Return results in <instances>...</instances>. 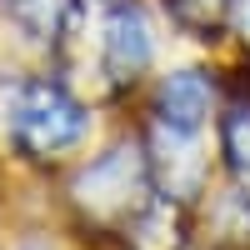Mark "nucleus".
Masks as SVG:
<instances>
[{"label": "nucleus", "instance_id": "nucleus-5", "mask_svg": "<svg viewBox=\"0 0 250 250\" xmlns=\"http://www.w3.org/2000/svg\"><path fill=\"white\" fill-rule=\"evenodd\" d=\"M230 5H235V0H165V10L175 15V25L190 30L195 40L220 35V25L230 20Z\"/></svg>", "mask_w": 250, "mask_h": 250}, {"label": "nucleus", "instance_id": "nucleus-2", "mask_svg": "<svg viewBox=\"0 0 250 250\" xmlns=\"http://www.w3.org/2000/svg\"><path fill=\"white\" fill-rule=\"evenodd\" d=\"M145 190H150V175H145L140 150H110L105 160H95L90 170L75 180L80 205H85L90 215H100V220L130 215L135 205L145 200Z\"/></svg>", "mask_w": 250, "mask_h": 250}, {"label": "nucleus", "instance_id": "nucleus-6", "mask_svg": "<svg viewBox=\"0 0 250 250\" xmlns=\"http://www.w3.org/2000/svg\"><path fill=\"white\" fill-rule=\"evenodd\" d=\"M220 145H225V165L235 170V180L250 190V105H235L220 125Z\"/></svg>", "mask_w": 250, "mask_h": 250}, {"label": "nucleus", "instance_id": "nucleus-7", "mask_svg": "<svg viewBox=\"0 0 250 250\" xmlns=\"http://www.w3.org/2000/svg\"><path fill=\"white\" fill-rule=\"evenodd\" d=\"M10 10L25 20V25H35V30H45L50 25V10H55V0H10Z\"/></svg>", "mask_w": 250, "mask_h": 250}, {"label": "nucleus", "instance_id": "nucleus-1", "mask_svg": "<svg viewBox=\"0 0 250 250\" xmlns=\"http://www.w3.org/2000/svg\"><path fill=\"white\" fill-rule=\"evenodd\" d=\"M80 130H85V110L55 85H30L25 100L15 105V140L30 155L65 150V145L80 140Z\"/></svg>", "mask_w": 250, "mask_h": 250}, {"label": "nucleus", "instance_id": "nucleus-8", "mask_svg": "<svg viewBox=\"0 0 250 250\" xmlns=\"http://www.w3.org/2000/svg\"><path fill=\"white\" fill-rule=\"evenodd\" d=\"M240 25H245V35H250V0L240 5Z\"/></svg>", "mask_w": 250, "mask_h": 250}, {"label": "nucleus", "instance_id": "nucleus-3", "mask_svg": "<svg viewBox=\"0 0 250 250\" xmlns=\"http://www.w3.org/2000/svg\"><path fill=\"white\" fill-rule=\"evenodd\" d=\"M100 45H105V70L115 80H130V75H140L150 65V25H145L140 5H130V0L110 5Z\"/></svg>", "mask_w": 250, "mask_h": 250}, {"label": "nucleus", "instance_id": "nucleus-4", "mask_svg": "<svg viewBox=\"0 0 250 250\" xmlns=\"http://www.w3.org/2000/svg\"><path fill=\"white\" fill-rule=\"evenodd\" d=\"M155 115L170 135H195L210 115V80L200 70H175L155 90Z\"/></svg>", "mask_w": 250, "mask_h": 250}]
</instances>
